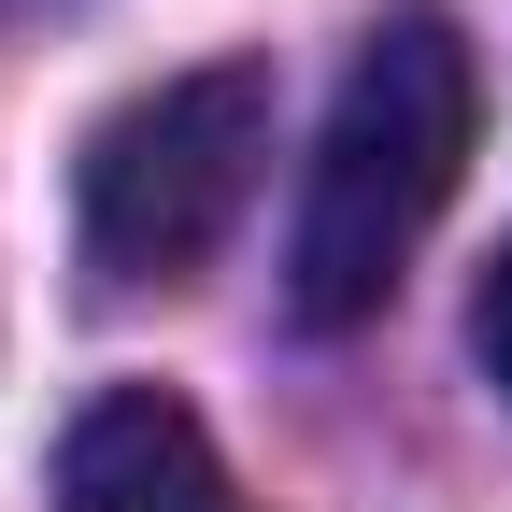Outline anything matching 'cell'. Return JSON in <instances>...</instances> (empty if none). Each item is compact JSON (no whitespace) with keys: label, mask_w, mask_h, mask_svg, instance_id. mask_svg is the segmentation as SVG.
Listing matches in <instances>:
<instances>
[{"label":"cell","mask_w":512,"mask_h":512,"mask_svg":"<svg viewBox=\"0 0 512 512\" xmlns=\"http://www.w3.org/2000/svg\"><path fill=\"white\" fill-rule=\"evenodd\" d=\"M470 128H484V72H470L456 15L441 0H399L356 43L328 128H313V171H299V228H285L299 328H356V313L399 299L413 242L441 228V200L470 171Z\"/></svg>","instance_id":"obj_1"},{"label":"cell","mask_w":512,"mask_h":512,"mask_svg":"<svg viewBox=\"0 0 512 512\" xmlns=\"http://www.w3.org/2000/svg\"><path fill=\"white\" fill-rule=\"evenodd\" d=\"M256 157H271V57H214V72H171L143 100H114L86 128V271L100 285H185L200 256L242 228Z\"/></svg>","instance_id":"obj_2"},{"label":"cell","mask_w":512,"mask_h":512,"mask_svg":"<svg viewBox=\"0 0 512 512\" xmlns=\"http://www.w3.org/2000/svg\"><path fill=\"white\" fill-rule=\"evenodd\" d=\"M57 512H242L214 470V427L171 384H100L57 441Z\"/></svg>","instance_id":"obj_3"},{"label":"cell","mask_w":512,"mask_h":512,"mask_svg":"<svg viewBox=\"0 0 512 512\" xmlns=\"http://www.w3.org/2000/svg\"><path fill=\"white\" fill-rule=\"evenodd\" d=\"M470 356H484V384L512 399V242L484 256V285H470Z\"/></svg>","instance_id":"obj_4"}]
</instances>
